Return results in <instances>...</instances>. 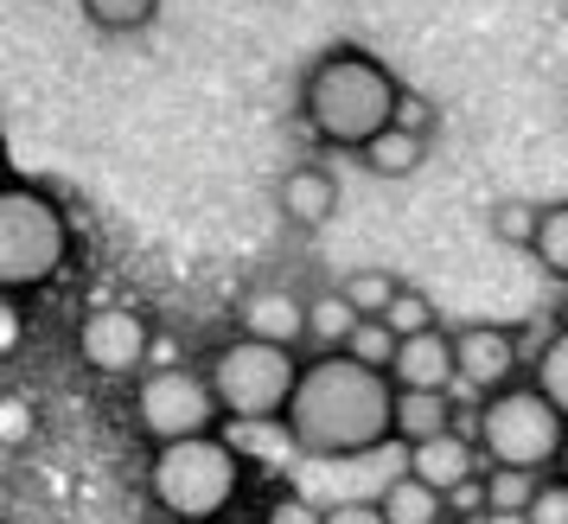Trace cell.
Segmentation results:
<instances>
[{"instance_id":"6da1fadb","label":"cell","mask_w":568,"mask_h":524,"mask_svg":"<svg viewBox=\"0 0 568 524\" xmlns=\"http://www.w3.org/2000/svg\"><path fill=\"white\" fill-rule=\"evenodd\" d=\"M287 435L307 461H358L396 442V377L358 365L352 352H313L287 403Z\"/></svg>"},{"instance_id":"7a4b0ae2","label":"cell","mask_w":568,"mask_h":524,"mask_svg":"<svg viewBox=\"0 0 568 524\" xmlns=\"http://www.w3.org/2000/svg\"><path fill=\"white\" fill-rule=\"evenodd\" d=\"M403 83L377 52L364 46H333L307 64L301 78V122L320 148L338 154H364L384 129H396V109H403Z\"/></svg>"},{"instance_id":"3957f363","label":"cell","mask_w":568,"mask_h":524,"mask_svg":"<svg viewBox=\"0 0 568 524\" xmlns=\"http://www.w3.org/2000/svg\"><path fill=\"white\" fill-rule=\"evenodd\" d=\"M243 480H250V461H243V447L224 429L217 435H192V442H166L148 461V498L173 524L231 518V505L243 498Z\"/></svg>"},{"instance_id":"277c9868","label":"cell","mask_w":568,"mask_h":524,"mask_svg":"<svg viewBox=\"0 0 568 524\" xmlns=\"http://www.w3.org/2000/svg\"><path fill=\"white\" fill-rule=\"evenodd\" d=\"M71 262V211L39 180H7L0 192V289L39 294Z\"/></svg>"},{"instance_id":"5b68a950","label":"cell","mask_w":568,"mask_h":524,"mask_svg":"<svg viewBox=\"0 0 568 524\" xmlns=\"http://www.w3.org/2000/svg\"><path fill=\"white\" fill-rule=\"evenodd\" d=\"M473 435L486 447V467H517V473H537V480H549L556 461L568 454V416L530 377L486 396L473 410Z\"/></svg>"},{"instance_id":"8992f818","label":"cell","mask_w":568,"mask_h":524,"mask_svg":"<svg viewBox=\"0 0 568 524\" xmlns=\"http://www.w3.org/2000/svg\"><path fill=\"white\" fill-rule=\"evenodd\" d=\"M301 371L307 359H294V345H268V340H243L211 352V391H217V410L224 422H282L294 391H301Z\"/></svg>"},{"instance_id":"52a82bcc","label":"cell","mask_w":568,"mask_h":524,"mask_svg":"<svg viewBox=\"0 0 568 524\" xmlns=\"http://www.w3.org/2000/svg\"><path fill=\"white\" fill-rule=\"evenodd\" d=\"M217 422H224V410H217V391H211L205 371L173 359V365H154L148 377H134V429L154 447L217 435Z\"/></svg>"},{"instance_id":"ba28073f","label":"cell","mask_w":568,"mask_h":524,"mask_svg":"<svg viewBox=\"0 0 568 524\" xmlns=\"http://www.w3.org/2000/svg\"><path fill=\"white\" fill-rule=\"evenodd\" d=\"M160 352L154 326L141 308H122V301H103V308H90L78 326V359L83 371H97V377H148V359Z\"/></svg>"},{"instance_id":"9c48e42d","label":"cell","mask_w":568,"mask_h":524,"mask_svg":"<svg viewBox=\"0 0 568 524\" xmlns=\"http://www.w3.org/2000/svg\"><path fill=\"white\" fill-rule=\"evenodd\" d=\"M454 352H460V391L466 396H498L517 384V365H524V345H517L511 326H498V320H473L454 333Z\"/></svg>"},{"instance_id":"30bf717a","label":"cell","mask_w":568,"mask_h":524,"mask_svg":"<svg viewBox=\"0 0 568 524\" xmlns=\"http://www.w3.org/2000/svg\"><path fill=\"white\" fill-rule=\"evenodd\" d=\"M479 461H486V447H479V435H473V429H454V435H435V442L409 447V473L422 480V486L447 493V498L486 473Z\"/></svg>"},{"instance_id":"8fae6325","label":"cell","mask_w":568,"mask_h":524,"mask_svg":"<svg viewBox=\"0 0 568 524\" xmlns=\"http://www.w3.org/2000/svg\"><path fill=\"white\" fill-rule=\"evenodd\" d=\"M396 391H460V352H454V333L447 326H428V333H409L403 352H396Z\"/></svg>"},{"instance_id":"7c38bea8","label":"cell","mask_w":568,"mask_h":524,"mask_svg":"<svg viewBox=\"0 0 568 524\" xmlns=\"http://www.w3.org/2000/svg\"><path fill=\"white\" fill-rule=\"evenodd\" d=\"M275 205L294 231H320V224H333L338 211V173L333 167H320V160H301V167H287L282 185H275Z\"/></svg>"},{"instance_id":"4fadbf2b","label":"cell","mask_w":568,"mask_h":524,"mask_svg":"<svg viewBox=\"0 0 568 524\" xmlns=\"http://www.w3.org/2000/svg\"><path fill=\"white\" fill-rule=\"evenodd\" d=\"M236 333L268 345H301L307 340V301L294 289H250L236 308Z\"/></svg>"},{"instance_id":"5bb4252c","label":"cell","mask_w":568,"mask_h":524,"mask_svg":"<svg viewBox=\"0 0 568 524\" xmlns=\"http://www.w3.org/2000/svg\"><path fill=\"white\" fill-rule=\"evenodd\" d=\"M460 429V391H396V442L422 447Z\"/></svg>"},{"instance_id":"9a60e30c","label":"cell","mask_w":568,"mask_h":524,"mask_svg":"<svg viewBox=\"0 0 568 524\" xmlns=\"http://www.w3.org/2000/svg\"><path fill=\"white\" fill-rule=\"evenodd\" d=\"M377 505H384L389 524H447L454 512H447V493H435V486H422L409 467L389 480L384 493H377Z\"/></svg>"},{"instance_id":"2e32d148","label":"cell","mask_w":568,"mask_h":524,"mask_svg":"<svg viewBox=\"0 0 568 524\" xmlns=\"http://www.w3.org/2000/svg\"><path fill=\"white\" fill-rule=\"evenodd\" d=\"M358 160L377 173V180H409V173H422V160H428V134H415V129L396 122V129H384Z\"/></svg>"},{"instance_id":"e0dca14e","label":"cell","mask_w":568,"mask_h":524,"mask_svg":"<svg viewBox=\"0 0 568 524\" xmlns=\"http://www.w3.org/2000/svg\"><path fill=\"white\" fill-rule=\"evenodd\" d=\"M358 308L345 301L338 289H326V294H313L307 301V340L320 345V352H345L352 345V333H358Z\"/></svg>"},{"instance_id":"ac0fdd59","label":"cell","mask_w":568,"mask_h":524,"mask_svg":"<svg viewBox=\"0 0 568 524\" xmlns=\"http://www.w3.org/2000/svg\"><path fill=\"white\" fill-rule=\"evenodd\" d=\"M83 20L109 39H129V32H148L160 20V0H78Z\"/></svg>"},{"instance_id":"d6986e66","label":"cell","mask_w":568,"mask_h":524,"mask_svg":"<svg viewBox=\"0 0 568 524\" xmlns=\"http://www.w3.org/2000/svg\"><path fill=\"white\" fill-rule=\"evenodd\" d=\"M338 294L358 308L364 320H384L389 308H396V294H403V282L389 275V269H352L345 282H338Z\"/></svg>"},{"instance_id":"ffe728a7","label":"cell","mask_w":568,"mask_h":524,"mask_svg":"<svg viewBox=\"0 0 568 524\" xmlns=\"http://www.w3.org/2000/svg\"><path fill=\"white\" fill-rule=\"evenodd\" d=\"M530 384H537V391L568 416V326H556V333L537 345V359H530Z\"/></svg>"},{"instance_id":"44dd1931","label":"cell","mask_w":568,"mask_h":524,"mask_svg":"<svg viewBox=\"0 0 568 524\" xmlns=\"http://www.w3.org/2000/svg\"><path fill=\"white\" fill-rule=\"evenodd\" d=\"M491 236L505 243V250H537V231H542V205H530V199H498L491 205Z\"/></svg>"},{"instance_id":"7402d4cb","label":"cell","mask_w":568,"mask_h":524,"mask_svg":"<svg viewBox=\"0 0 568 524\" xmlns=\"http://www.w3.org/2000/svg\"><path fill=\"white\" fill-rule=\"evenodd\" d=\"M530 256L542 262V275L568 282V199L562 205H542V231H537V250Z\"/></svg>"},{"instance_id":"603a6c76","label":"cell","mask_w":568,"mask_h":524,"mask_svg":"<svg viewBox=\"0 0 568 524\" xmlns=\"http://www.w3.org/2000/svg\"><path fill=\"white\" fill-rule=\"evenodd\" d=\"M537 473H517V467H486V512H530L537 498Z\"/></svg>"},{"instance_id":"cb8c5ba5","label":"cell","mask_w":568,"mask_h":524,"mask_svg":"<svg viewBox=\"0 0 568 524\" xmlns=\"http://www.w3.org/2000/svg\"><path fill=\"white\" fill-rule=\"evenodd\" d=\"M358 365H371V371H389L396 365V352H403V340L389 333V320H358V333H352V345H345Z\"/></svg>"},{"instance_id":"d4e9b609","label":"cell","mask_w":568,"mask_h":524,"mask_svg":"<svg viewBox=\"0 0 568 524\" xmlns=\"http://www.w3.org/2000/svg\"><path fill=\"white\" fill-rule=\"evenodd\" d=\"M389 333H396V340H409V333H428V326H440L435 320V301H428V294L422 289H409V282H403V294H396V308H389Z\"/></svg>"},{"instance_id":"484cf974","label":"cell","mask_w":568,"mask_h":524,"mask_svg":"<svg viewBox=\"0 0 568 524\" xmlns=\"http://www.w3.org/2000/svg\"><path fill=\"white\" fill-rule=\"evenodd\" d=\"M262 524H326V512L307 493H275L262 505Z\"/></svg>"},{"instance_id":"4316f807","label":"cell","mask_w":568,"mask_h":524,"mask_svg":"<svg viewBox=\"0 0 568 524\" xmlns=\"http://www.w3.org/2000/svg\"><path fill=\"white\" fill-rule=\"evenodd\" d=\"M530 524H568V480L562 473H549L530 498Z\"/></svg>"},{"instance_id":"83f0119b","label":"cell","mask_w":568,"mask_h":524,"mask_svg":"<svg viewBox=\"0 0 568 524\" xmlns=\"http://www.w3.org/2000/svg\"><path fill=\"white\" fill-rule=\"evenodd\" d=\"M326 524H389V518L377 498H338V505H326Z\"/></svg>"},{"instance_id":"f1b7e54d","label":"cell","mask_w":568,"mask_h":524,"mask_svg":"<svg viewBox=\"0 0 568 524\" xmlns=\"http://www.w3.org/2000/svg\"><path fill=\"white\" fill-rule=\"evenodd\" d=\"M0 429H7V447H27V435H32V410L20 403V396H7V416H0Z\"/></svg>"},{"instance_id":"f546056e","label":"cell","mask_w":568,"mask_h":524,"mask_svg":"<svg viewBox=\"0 0 568 524\" xmlns=\"http://www.w3.org/2000/svg\"><path fill=\"white\" fill-rule=\"evenodd\" d=\"M396 122H403V129H415V134H428V129H435V109L422 103V97H403V109H396Z\"/></svg>"},{"instance_id":"4dcf8cb0","label":"cell","mask_w":568,"mask_h":524,"mask_svg":"<svg viewBox=\"0 0 568 524\" xmlns=\"http://www.w3.org/2000/svg\"><path fill=\"white\" fill-rule=\"evenodd\" d=\"M20 333H27V326H20V314H13V294H7V314H0V345L13 352V345H20Z\"/></svg>"},{"instance_id":"1f68e13d","label":"cell","mask_w":568,"mask_h":524,"mask_svg":"<svg viewBox=\"0 0 568 524\" xmlns=\"http://www.w3.org/2000/svg\"><path fill=\"white\" fill-rule=\"evenodd\" d=\"M479 524H530V512H486Z\"/></svg>"},{"instance_id":"d6a6232c","label":"cell","mask_w":568,"mask_h":524,"mask_svg":"<svg viewBox=\"0 0 568 524\" xmlns=\"http://www.w3.org/2000/svg\"><path fill=\"white\" fill-rule=\"evenodd\" d=\"M562 326H568V301H562Z\"/></svg>"},{"instance_id":"836d02e7","label":"cell","mask_w":568,"mask_h":524,"mask_svg":"<svg viewBox=\"0 0 568 524\" xmlns=\"http://www.w3.org/2000/svg\"><path fill=\"white\" fill-rule=\"evenodd\" d=\"M447 524H460V518H447Z\"/></svg>"}]
</instances>
